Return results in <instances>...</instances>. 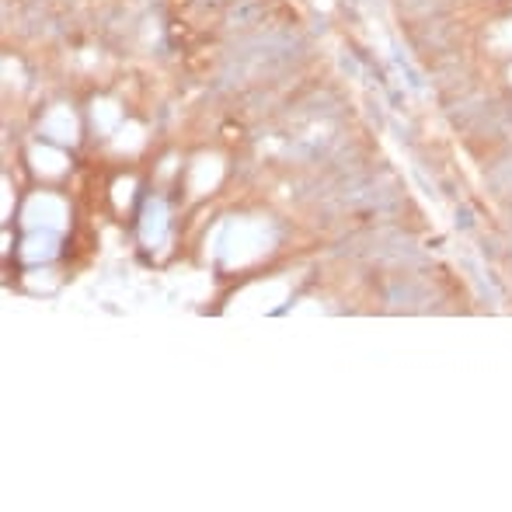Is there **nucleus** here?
Instances as JSON below:
<instances>
[{"instance_id":"f257e3e1","label":"nucleus","mask_w":512,"mask_h":512,"mask_svg":"<svg viewBox=\"0 0 512 512\" xmlns=\"http://www.w3.org/2000/svg\"><path fill=\"white\" fill-rule=\"evenodd\" d=\"M509 39H512V28H509Z\"/></svg>"}]
</instances>
